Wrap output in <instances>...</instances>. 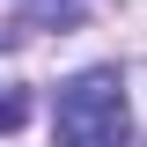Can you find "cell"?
I'll list each match as a JSON object with an SVG mask.
<instances>
[{"label": "cell", "mask_w": 147, "mask_h": 147, "mask_svg": "<svg viewBox=\"0 0 147 147\" xmlns=\"http://www.w3.org/2000/svg\"><path fill=\"white\" fill-rule=\"evenodd\" d=\"M52 132L66 147H125L132 140V103H125V74L118 66H88L59 88Z\"/></svg>", "instance_id": "6da1fadb"}, {"label": "cell", "mask_w": 147, "mask_h": 147, "mask_svg": "<svg viewBox=\"0 0 147 147\" xmlns=\"http://www.w3.org/2000/svg\"><path fill=\"white\" fill-rule=\"evenodd\" d=\"M22 7H37V0H22Z\"/></svg>", "instance_id": "3957f363"}, {"label": "cell", "mask_w": 147, "mask_h": 147, "mask_svg": "<svg viewBox=\"0 0 147 147\" xmlns=\"http://www.w3.org/2000/svg\"><path fill=\"white\" fill-rule=\"evenodd\" d=\"M22 118H30V96H7V110H0V132H22Z\"/></svg>", "instance_id": "7a4b0ae2"}]
</instances>
